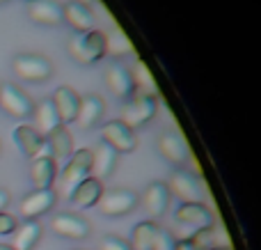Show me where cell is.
Listing matches in <instances>:
<instances>
[{
  "mask_svg": "<svg viewBox=\"0 0 261 250\" xmlns=\"http://www.w3.org/2000/svg\"><path fill=\"white\" fill-rule=\"evenodd\" d=\"M3 3H7V0H0V5H3Z\"/></svg>",
  "mask_w": 261,
  "mask_h": 250,
  "instance_id": "cell-37",
  "label": "cell"
},
{
  "mask_svg": "<svg viewBox=\"0 0 261 250\" xmlns=\"http://www.w3.org/2000/svg\"><path fill=\"white\" fill-rule=\"evenodd\" d=\"M184 241H188V246L193 250H211L216 246H220L218 243V230L216 225H211V228H204V230H197L195 234H190L188 239H184Z\"/></svg>",
  "mask_w": 261,
  "mask_h": 250,
  "instance_id": "cell-29",
  "label": "cell"
},
{
  "mask_svg": "<svg viewBox=\"0 0 261 250\" xmlns=\"http://www.w3.org/2000/svg\"><path fill=\"white\" fill-rule=\"evenodd\" d=\"M101 142L113 147L117 154H130L138 147V133L122 119H110L101 127Z\"/></svg>",
  "mask_w": 261,
  "mask_h": 250,
  "instance_id": "cell-5",
  "label": "cell"
},
{
  "mask_svg": "<svg viewBox=\"0 0 261 250\" xmlns=\"http://www.w3.org/2000/svg\"><path fill=\"white\" fill-rule=\"evenodd\" d=\"M158 230H161V225L156 220H142V223H138L133 228V232H130V241H128L130 250H151Z\"/></svg>",
  "mask_w": 261,
  "mask_h": 250,
  "instance_id": "cell-25",
  "label": "cell"
},
{
  "mask_svg": "<svg viewBox=\"0 0 261 250\" xmlns=\"http://www.w3.org/2000/svg\"><path fill=\"white\" fill-rule=\"evenodd\" d=\"M106 113V104L99 94H85L81 96V106H78L76 122L81 129H94L101 122Z\"/></svg>",
  "mask_w": 261,
  "mask_h": 250,
  "instance_id": "cell-20",
  "label": "cell"
},
{
  "mask_svg": "<svg viewBox=\"0 0 261 250\" xmlns=\"http://www.w3.org/2000/svg\"><path fill=\"white\" fill-rule=\"evenodd\" d=\"M170 188L165 182H149L142 193V207L151 218H161L170 207Z\"/></svg>",
  "mask_w": 261,
  "mask_h": 250,
  "instance_id": "cell-15",
  "label": "cell"
},
{
  "mask_svg": "<svg viewBox=\"0 0 261 250\" xmlns=\"http://www.w3.org/2000/svg\"><path fill=\"white\" fill-rule=\"evenodd\" d=\"M14 142L16 147L23 152V156L28 159H37V156H50L48 154V147H46V138L37 133L35 127L30 124H18L16 129L12 131Z\"/></svg>",
  "mask_w": 261,
  "mask_h": 250,
  "instance_id": "cell-12",
  "label": "cell"
},
{
  "mask_svg": "<svg viewBox=\"0 0 261 250\" xmlns=\"http://www.w3.org/2000/svg\"><path fill=\"white\" fill-rule=\"evenodd\" d=\"M0 250H14L12 246H5V243H0Z\"/></svg>",
  "mask_w": 261,
  "mask_h": 250,
  "instance_id": "cell-36",
  "label": "cell"
},
{
  "mask_svg": "<svg viewBox=\"0 0 261 250\" xmlns=\"http://www.w3.org/2000/svg\"><path fill=\"white\" fill-rule=\"evenodd\" d=\"M28 3H32V0H28Z\"/></svg>",
  "mask_w": 261,
  "mask_h": 250,
  "instance_id": "cell-38",
  "label": "cell"
},
{
  "mask_svg": "<svg viewBox=\"0 0 261 250\" xmlns=\"http://www.w3.org/2000/svg\"><path fill=\"white\" fill-rule=\"evenodd\" d=\"M167 188H170V195L179 197L181 205L184 202H202L204 200V191L202 184L195 174L186 172V170H174V172L167 177Z\"/></svg>",
  "mask_w": 261,
  "mask_h": 250,
  "instance_id": "cell-9",
  "label": "cell"
},
{
  "mask_svg": "<svg viewBox=\"0 0 261 250\" xmlns=\"http://www.w3.org/2000/svg\"><path fill=\"white\" fill-rule=\"evenodd\" d=\"M103 193H106L103 182H99L96 177H87L85 182H81L76 188H73L69 200H71L76 207H81V209H92V207L99 205Z\"/></svg>",
  "mask_w": 261,
  "mask_h": 250,
  "instance_id": "cell-19",
  "label": "cell"
},
{
  "mask_svg": "<svg viewBox=\"0 0 261 250\" xmlns=\"http://www.w3.org/2000/svg\"><path fill=\"white\" fill-rule=\"evenodd\" d=\"M58 177V163L53 156H37L30 163V182L35 188H50Z\"/></svg>",
  "mask_w": 261,
  "mask_h": 250,
  "instance_id": "cell-22",
  "label": "cell"
},
{
  "mask_svg": "<svg viewBox=\"0 0 261 250\" xmlns=\"http://www.w3.org/2000/svg\"><path fill=\"white\" fill-rule=\"evenodd\" d=\"M106 55H113L117 60L135 55V48L126 37V32L119 30V28H113L110 32H106Z\"/></svg>",
  "mask_w": 261,
  "mask_h": 250,
  "instance_id": "cell-27",
  "label": "cell"
},
{
  "mask_svg": "<svg viewBox=\"0 0 261 250\" xmlns=\"http://www.w3.org/2000/svg\"><path fill=\"white\" fill-rule=\"evenodd\" d=\"M158 110V94H144V92H135L133 96L124 104L122 110V122L138 131L140 127L149 124Z\"/></svg>",
  "mask_w": 261,
  "mask_h": 250,
  "instance_id": "cell-2",
  "label": "cell"
},
{
  "mask_svg": "<svg viewBox=\"0 0 261 250\" xmlns=\"http://www.w3.org/2000/svg\"><path fill=\"white\" fill-rule=\"evenodd\" d=\"M99 250H130V246H128V241H124L117 234H108V237L101 239Z\"/></svg>",
  "mask_w": 261,
  "mask_h": 250,
  "instance_id": "cell-31",
  "label": "cell"
},
{
  "mask_svg": "<svg viewBox=\"0 0 261 250\" xmlns=\"http://www.w3.org/2000/svg\"><path fill=\"white\" fill-rule=\"evenodd\" d=\"M130 76H133V83H135V92H144V94H158V85L153 81L151 71L147 69V64L142 60L133 64L130 69Z\"/></svg>",
  "mask_w": 261,
  "mask_h": 250,
  "instance_id": "cell-28",
  "label": "cell"
},
{
  "mask_svg": "<svg viewBox=\"0 0 261 250\" xmlns=\"http://www.w3.org/2000/svg\"><path fill=\"white\" fill-rule=\"evenodd\" d=\"M18 228L16 216L7 214V211H0V237H7V234H14Z\"/></svg>",
  "mask_w": 261,
  "mask_h": 250,
  "instance_id": "cell-32",
  "label": "cell"
},
{
  "mask_svg": "<svg viewBox=\"0 0 261 250\" xmlns=\"http://www.w3.org/2000/svg\"><path fill=\"white\" fill-rule=\"evenodd\" d=\"M41 239V225L37 220H25L23 225H18L12 239L14 250H32Z\"/></svg>",
  "mask_w": 261,
  "mask_h": 250,
  "instance_id": "cell-26",
  "label": "cell"
},
{
  "mask_svg": "<svg viewBox=\"0 0 261 250\" xmlns=\"http://www.w3.org/2000/svg\"><path fill=\"white\" fill-rule=\"evenodd\" d=\"M106 85H108V90L113 92L119 101H124V104L135 94L133 76H130V69L124 62L108 64V69H106Z\"/></svg>",
  "mask_w": 261,
  "mask_h": 250,
  "instance_id": "cell-11",
  "label": "cell"
},
{
  "mask_svg": "<svg viewBox=\"0 0 261 250\" xmlns=\"http://www.w3.org/2000/svg\"><path fill=\"white\" fill-rule=\"evenodd\" d=\"M87 177H92V149H78L69 156V163L62 170V184L67 188V197Z\"/></svg>",
  "mask_w": 261,
  "mask_h": 250,
  "instance_id": "cell-8",
  "label": "cell"
},
{
  "mask_svg": "<svg viewBox=\"0 0 261 250\" xmlns=\"http://www.w3.org/2000/svg\"><path fill=\"white\" fill-rule=\"evenodd\" d=\"M62 16H64V21L76 30V35L78 32L94 30V12H92V7L81 5L78 0H71V3L62 5Z\"/></svg>",
  "mask_w": 261,
  "mask_h": 250,
  "instance_id": "cell-21",
  "label": "cell"
},
{
  "mask_svg": "<svg viewBox=\"0 0 261 250\" xmlns=\"http://www.w3.org/2000/svg\"><path fill=\"white\" fill-rule=\"evenodd\" d=\"M156 145H158V152H161L163 159H165L167 163L176 165V168H181V165L190 159L188 145H186L184 136H181V133H176V131L161 133V138H158Z\"/></svg>",
  "mask_w": 261,
  "mask_h": 250,
  "instance_id": "cell-14",
  "label": "cell"
},
{
  "mask_svg": "<svg viewBox=\"0 0 261 250\" xmlns=\"http://www.w3.org/2000/svg\"><path fill=\"white\" fill-rule=\"evenodd\" d=\"M46 147H48V154L53 159H69L73 154V138L64 124L46 136Z\"/></svg>",
  "mask_w": 261,
  "mask_h": 250,
  "instance_id": "cell-24",
  "label": "cell"
},
{
  "mask_svg": "<svg viewBox=\"0 0 261 250\" xmlns=\"http://www.w3.org/2000/svg\"><path fill=\"white\" fill-rule=\"evenodd\" d=\"M50 101H53V106H55V113H58L60 122H62V124L76 122L78 106H81V94H78L76 90L62 85V87H58V90L53 92Z\"/></svg>",
  "mask_w": 261,
  "mask_h": 250,
  "instance_id": "cell-16",
  "label": "cell"
},
{
  "mask_svg": "<svg viewBox=\"0 0 261 250\" xmlns=\"http://www.w3.org/2000/svg\"><path fill=\"white\" fill-rule=\"evenodd\" d=\"M211 250H231V246H222V243H220V246H216V248H211Z\"/></svg>",
  "mask_w": 261,
  "mask_h": 250,
  "instance_id": "cell-35",
  "label": "cell"
},
{
  "mask_svg": "<svg viewBox=\"0 0 261 250\" xmlns=\"http://www.w3.org/2000/svg\"><path fill=\"white\" fill-rule=\"evenodd\" d=\"M58 202V195H55L53 188H35L32 193H28L21 200V207H18V214L25 220H37L39 216L48 214L50 209Z\"/></svg>",
  "mask_w": 261,
  "mask_h": 250,
  "instance_id": "cell-10",
  "label": "cell"
},
{
  "mask_svg": "<svg viewBox=\"0 0 261 250\" xmlns=\"http://www.w3.org/2000/svg\"><path fill=\"white\" fill-rule=\"evenodd\" d=\"M50 228L58 237L62 239H71V241H83V239L90 237L92 228L83 216L78 214H58L50 220Z\"/></svg>",
  "mask_w": 261,
  "mask_h": 250,
  "instance_id": "cell-13",
  "label": "cell"
},
{
  "mask_svg": "<svg viewBox=\"0 0 261 250\" xmlns=\"http://www.w3.org/2000/svg\"><path fill=\"white\" fill-rule=\"evenodd\" d=\"M0 108H3L9 117L25 119V117H32L35 104H32V99L18 85L5 83V85H0Z\"/></svg>",
  "mask_w": 261,
  "mask_h": 250,
  "instance_id": "cell-6",
  "label": "cell"
},
{
  "mask_svg": "<svg viewBox=\"0 0 261 250\" xmlns=\"http://www.w3.org/2000/svg\"><path fill=\"white\" fill-rule=\"evenodd\" d=\"M69 55L78 64H96L101 58H106V32L101 30H87L78 32L69 41Z\"/></svg>",
  "mask_w": 261,
  "mask_h": 250,
  "instance_id": "cell-1",
  "label": "cell"
},
{
  "mask_svg": "<svg viewBox=\"0 0 261 250\" xmlns=\"http://www.w3.org/2000/svg\"><path fill=\"white\" fill-rule=\"evenodd\" d=\"M151 250H176V239L170 230H158L156 239H153V246Z\"/></svg>",
  "mask_w": 261,
  "mask_h": 250,
  "instance_id": "cell-30",
  "label": "cell"
},
{
  "mask_svg": "<svg viewBox=\"0 0 261 250\" xmlns=\"http://www.w3.org/2000/svg\"><path fill=\"white\" fill-rule=\"evenodd\" d=\"M14 73L23 81H30V83H44L53 76V64L46 55L39 53H21L14 58L12 62Z\"/></svg>",
  "mask_w": 261,
  "mask_h": 250,
  "instance_id": "cell-3",
  "label": "cell"
},
{
  "mask_svg": "<svg viewBox=\"0 0 261 250\" xmlns=\"http://www.w3.org/2000/svg\"><path fill=\"white\" fill-rule=\"evenodd\" d=\"M28 16L39 26H60L64 21L62 5L58 0H32L28 5Z\"/></svg>",
  "mask_w": 261,
  "mask_h": 250,
  "instance_id": "cell-18",
  "label": "cell"
},
{
  "mask_svg": "<svg viewBox=\"0 0 261 250\" xmlns=\"http://www.w3.org/2000/svg\"><path fill=\"white\" fill-rule=\"evenodd\" d=\"M7 205H9V193L5 188H0V211H5Z\"/></svg>",
  "mask_w": 261,
  "mask_h": 250,
  "instance_id": "cell-33",
  "label": "cell"
},
{
  "mask_svg": "<svg viewBox=\"0 0 261 250\" xmlns=\"http://www.w3.org/2000/svg\"><path fill=\"white\" fill-rule=\"evenodd\" d=\"M135 207H138V193L130 191V188H113V191H106L99 200L101 214L108 216V218L126 216Z\"/></svg>",
  "mask_w": 261,
  "mask_h": 250,
  "instance_id": "cell-7",
  "label": "cell"
},
{
  "mask_svg": "<svg viewBox=\"0 0 261 250\" xmlns=\"http://www.w3.org/2000/svg\"><path fill=\"white\" fill-rule=\"evenodd\" d=\"M117 163H119V154L113 147L106 145V142H99V145L92 149V177H96L99 182L113 177Z\"/></svg>",
  "mask_w": 261,
  "mask_h": 250,
  "instance_id": "cell-17",
  "label": "cell"
},
{
  "mask_svg": "<svg viewBox=\"0 0 261 250\" xmlns=\"http://www.w3.org/2000/svg\"><path fill=\"white\" fill-rule=\"evenodd\" d=\"M174 218H176V223H179L181 230H188V232H186V239H188L190 234H195L197 230L211 228L213 225V214L208 211V207L204 205V202H184V205L176 209Z\"/></svg>",
  "mask_w": 261,
  "mask_h": 250,
  "instance_id": "cell-4",
  "label": "cell"
},
{
  "mask_svg": "<svg viewBox=\"0 0 261 250\" xmlns=\"http://www.w3.org/2000/svg\"><path fill=\"white\" fill-rule=\"evenodd\" d=\"M32 117H35V129L39 136H48L50 131H55L58 127H62V122H60L58 113H55V106L50 99H44L39 101V104L35 106V110H32Z\"/></svg>",
  "mask_w": 261,
  "mask_h": 250,
  "instance_id": "cell-23",
  "label": "cell"
},
{
  "mask_svg": "<svg viewBox=\"0 0 261 250\" xmlns=\"http://www.w3.org/2000/svg\"><path fill=\"white\" fill-rule=\"evenodd\" d=\"M78 3H81V5H85V7H90V5H94L96 0H78Z\"/></svg>",
  "mask_w": 261,
  "mask_h": 250,
  "instance_id": "cell-34",
  "label": "cell"
}]
</instances>
